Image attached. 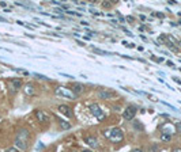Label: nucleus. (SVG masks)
Instances as JSON below:
<instances>
[{
  "instance_id": "1",
  "label": "nucleus",
  "mask_w": 181,
  "mask_h": 152,
  "mask_svg": "<svg viewBox=\"0 0 181 152\" xmlns=\"http://www.w3.org/2000/svg\"><path fill=\"white\" fill-rule=\"evenodd\" d=\"M29 137H30V133H29L27 129H25V128L19 129L18 134L15 137V141H14L15 147L21 151H26L29 147Z\"/></svg>"
},
{
  "instance_id": "2",
  "label": "nucleus",
  "mask_w": 181,
  "mask_h": 152,
  "mask_svg": "<svg viewBox=\"0 0 181 152\" xmlns=\"http://www.w3.org/2000/svg\"><path fill=\"white\" fill-rule=\"evenodd\" d=\"M104 136L110 140L112 143H120L121 140L124 138V133L120 128H112V129H105L104 132Z\"/></svg>"
},
{
  "instance_id": "3",
  "label": "nucleus",
  "mask_w": 181,
  "mask_h": 152,
  "mask_svg": "<svg viewBox=\"0 0 181 152\" xmlns=\"http://www.w3.org/2000/svg\"><path fill=\"white\" fill-rule=\"evenodd\" d=\"M55 94L59 95V97L67 98V99H76V94L71 88H67V87H57L55 90Z\"/></svg>"
},
{
  "instance_id": "4",
  "label": "nucleus",
  "mask_w": 181,
  "mask_h": 152,
  "mask_svg": "<svg viewBox=\"0 0 181 152\" xmlns=\"http://www.w3.org/2000/svg\"><path fill=\"white\" fill-rule=\"evenodd\" d=\"M90 111H91V114L94 115V117H97V120H100V121H102L104 118H105V114H104V111L101 110V107L98 106V105H91L90 106Z\"/></svg>"
},
{
  "instance_id": "5",
  "label": "nucleus",
  "mask_w": 181,
  "mask_h": 152,
  "mask_svg": "<svg viewBox=\"0 0 181 152\" xmlns=\"http://www.w3.org/2000/svg\"><path fill=\"white\" fill-rule=\"evenodd\" d=\"M136 111H138V109L135 107V106H128L125 110H124V113H123V117L125 118V120H134L135 118V115H136Z\"/></svg>"
},
{
  "instance_id": "6",
  "label": "nucleus",
  "mask_w": 181,
  "mask_h": 152,
  "mask_svg": "<svg viewBox=\"0 0 181 152\" xmlns=\"http://www.w3.org/2000/svg\"><path fill=\"white\" fill-rule=\"evenodd\" d=\"M98 98H101V99H110V98H114V97H117V94L114 91H112V90H101V91H98Z\"/></svg>"
},
{
  "instance_id": "7",
  "label": "nucleus",
  "mask_w": 181,
  "mask_h": 152,
  "mask_svg": "<svg viewBox=\"0 0 181 152\" xmlns=\"http://www.w3.org/2000/svg\"><path fill=\"white\" fill-rule=\"evenodd\" d=\"M59 111H60L61 114H64L65 117H68V118H71L72 115H74V113H72V110H71V107L67 106V105H60V106H59Z\"/></svg>"
},
{
  "instance_id": "8",
  "label": "nucleus",
  "mask_w": 181,
  "mask_h": 152,
  "mask_svg": "<svg viewBox=\"0 0 181 152\" xmlns=\"http://www.w3.org/2000/svg\"><path fill=\"white\" fill-rule=\"evenodd\" d=\"M162 133H166L172 136L173 133H176V126H173L172 124H165L162 126Z\"/></svg>"
},
{
  "instance_id": "9",
  "label": "nucleus",
  "mask_w": 181,
  "mask_h": 152,
  "mask_svg": "<svg viewBox=\"0 0 181 152\" xmlns=\"http://www.w3.org/2000/svg\"><path fill=\"white\" fill-rule=\"evenodd\" d=\"M84 143H86L87 145H90L91 148H97V147H98V141H97V138L93 137V136H87V137H84Z\"/></svg>"
},
{
  "instance_id": "10",
  "label": "nucleus",
  "mask_w": 181,
  "mask_h": 152,
  "mask_svg": "<svg viewBox=\"0 0 181 152\" xmlns=\"http://www.w3.org/2000/svg\"><path fill=\"white\" fill-rule=\"evenodd\" d=\"M83 90H84V87H83V84H80V83H75L74 84V87H72V91L75 92V94H82L83 92Z\"/></svg>"
},
{
  "instance_id": "11",
  "label": "nucleus",
  "mask_w": 181,
  "mask_h": 152,
  "mask_svg": "<svg viewBox=\"0 0 181 152\" xmlns=\"http://www.w3.org/2000/svg\"><path fill=\"white\" fill-rule=\"evenodd\" d=\"M23 91H25V94H27V95H33V94H34V87H33V84L29 83V84L25 86Z\"/></svg>"
},
{
  "instance_id": "12",
  "label": "nucleus",
  "mask_w": 181,
  "mask_h": 152,
  "mask_svg": "<svg viewBox=\"0 0 181 152\" xmlns=\"http://www.w3.org/2000/svg\"><path fill=\"white\" fill-rule=\"evenodd\" d=\"M35 115H37V118H38V121H47L48 118H47V115H45V113L42 110H37L35 111Z\"/></svg>"
},
{
  "instance_id": "13",
  "label": "nucleus",
  "mask_w": 181,
  "mask_h": 152,
  "mask_svg": "<svg viewBox=\"0 0 181 152\" xmlns=\"http://www.w3.org/2000/svg\"><path fill=\"white\" fill-rule=\"evenodd\" d=\"M93 52H94V53H97V54H101V56H106V54H110L109 52H106V50H102V49H98V48H93Z\"/></svg>"
},
{
  "instance_id": "14",
  "label": "nucleus",
  "mask_w": 181,
  "mask_h": 152,
  "mask_svg": "<svg viewBox=\"0 0 181 152\" xmlns=\"http://www.w3.org/2000/svg\"><path fill=\"white\" fill-rule=\"evenodd\" d=\"M11 84L14 86V88H21L22 80H19V79H14V80H11Z\"/></svg>"
},
{
  "instance_id": "15",
  "label": "nucleus",
  "mask_w": 181,
  "mask_h": 152,
  "mask_svg": "<svg viewBox=\"0 0 181 152\" xmlns=\"http://www.w3.org/2000/svg\"><path fill=\"white\" fill-rule=\"evenodd\" d=\"M161 140L165 141V143H169V141L172 140V136H170V134H166V133H162L161 134Z\"/></svg>"
},
{
  "instance_id": "16",
  "label": "nucleus",
  "mask_w": 181,
  "mask_h": 152,
  "mask_svg": "<svg viewBox=\"0 0 181 152\" xmlns=\"http://www.w3.org/2000/svg\"><path fill=\"white\" fill-rule=\"evenodd\" d=\"M149 152H159V147L157 144H153L149 147Z\"/></svg>"
},
{
  "instance_id": "17",
  "label": "nucleus",
  "mask_w": 181,
  "mask_h": 152,
  "mask_svg": "<svg viewBox=\"0 0 181 152\" xmlns=\"http://www.w3.org/2000/svg\"><path fill=\"white\" fill-rule=\"evenodd\" d=\"M60 126L63 128V129L67 130V129H70V128H71V125L68 124V122H65V121H60Z\"/></svg>"
},
{
  "instance_id": "18",
  "label": "nucleus",
  "mask_w": 181,
  "mask_h": 152,
  "mask_svg": "<svg viewBox=\"0 0 181 152\" xmlns=\"http://www.w3.org/2000/svg\"><path fill=\"white\" fill-rule=\"evenodd\" d=\"M34 76H35V78H37V79H44V80H47V76H44V75H39V74H34Z\"/></svg>"
},
{
  "instance_id": "19",
  "label": "nucleus",
  "mask_w": 181,
  "mask_h": 152,
  "mask_svg": "<svg viewBox=\"0 0 181 152\" xmlns=\"http://www.w3.org/2000/svg\"><path fill=\"white\" fill-rule=\"evenodd\" d=\"M174 126H176V130H177V132H180V133H181V122H177V124L174 125Z\"/></svg>"
},
{
  "instance_id": "20",
  "label": "nucleus",
  "mask_w": 181,
  "mask_h": 152,
  "mask_svg": "<svg viewBox=\"0 0 181 152\" xmlns=\"http://www.w3.org/2000/svg\"><path fill=\"white\" fill-rule=\"evenodd\" d=\"M67 14H70V15H76V16H82V14H79V12H75V11H67Z\"/></svg>"
},
{
  "instance_id": "21",
  "label": "nucleus",
  "mask_w": 181,
  "mask_h": 152,
  "mask_svg": "<svg viewBox=\"0 0 181 152\" xmlns=\"http://www.w3.org/2000/svg\"><path fill=\"white\" fill-rule=\"evenodd\" d=\"M154 15H155L157 18H161V19H163V18H165V15H163V14H161V12H155Z\"/></svg>"
},
{
  "instance_id": "22",
  "label": "nucleus",
  "mask_w": 181,
  "mask_h": 152,
  "mask_svg": "<svg viewBox=\"0 0 181 152\" xmlns=\"http://www.w3.org/2000/svg\"><path fill=\"white\" fill-rule=\"evenodd\" d=\"M6 152H18V150H16V148H8V150L7 151H6Z\"/></svg>"
},
{
  "instance_id": "23",
  "label": "nucleus",
  "mask_w": 181,
  "mask_h": 152,
  "mask_svg": "<svg viewBox=\"0 0 181 152\" xmlns=\"http://www.w3.org/2000/svg\"><path fill=\"white\" fill-rule=\"evenodd\" d=\"M172 152H181V148L180 147H176V148H173Z\"/></svg>"
},
{
  "instance_id": "24",
  "label": "nucleus",
  "mask_w": 181,
  "mask_h": 152,
  "mask_svg": "<svg viewBox=\"0 0 181 152\" xmlns=\"http://www.w3.org/2000/svg\"><path fill=\"white\" fill-rule=\"evenodd\" d=\"M166 64H167V65H169V67H173V68H174V64H173V62H172V61H166Z\"/></svg>"
},
{
  "instance_id": "25",
  "label": "nucleus",
  "mask_w": 181,
  "mask_h": 152,
  "mask_svg": "<svg viewBox=\"0 0 181 152\" xmlns=\"http://www.w3.org/2000/svg\"><path fill=\"white\" fill-rule=\"evenodd\" d=\"M132 152H143V150H140V148H135V150H132Z\"/></svg>"
},
{
  "instance_id": "26",
  "label": "nucleus",
  "mask_w": 181,
  "mask_h": 152,
  "mask_svg": "<svg viewBox=\"0 0 181 152\" xmlns=\"http://www.w3.org/2000/svg\"><path fill=\"white\" fill-rule=\"evenodd\" d=\"M173 80H174V82H176V83H179V84H181V80H180V79H177V78H173Z\"/></svg>"
},
{
  "instance_id": "27",
  "label": "nucleus",
  "mask_w": 181,
  "mask_h": 152,
  "mask_svg": "<svg viewBox=\"0 0 181 152\" xmlns=\"http://www.w3.org/2000/svg\"><path fill=\"white\" fill-rule=\"evenodd\" d=\"M44 147H45V145L42 144V143H38V145H37V148H38V150H39V148H44Z\"/></svg>"
},
{
  "instance_id": "28",
  "label": "nucleus",
  "mask_w": 181,
  "mask_h": 152,
  "mask_svg": "<svg viewBox=\"0 0 181 152\" xmlns=\"http://www.w3.org/2000/svg\"><path fill=\"white\" fill-rule=\"evenodd\" d=\"M167 3H169V4H176V0H169V2H167Z\"/></svg>"
},
{
  "instance_id": "29",
  "label": "nucleus",
  "mask_w": 181,
  "mask_h": 152,
  "mask_svg": "<svg viewBox=\"0 0 181 152\" xmlns=\"http://www.w3.org/2000/svg\"><path fill=\"white\" fill-rule=\"evenodd\" d=\"M0 6H2V7H6L7 4H6V2H0Z\"/></svg>"
},
{
  "instance_id": "30",
  "label": "nucleus",
  "mask_w": 181,
  "mask_h": 152,
  "mask_svg": "<svg viewBox=\"0 0 181 152\" xmlns=\"http://www.w3.org/2000/svg\"><path fill=\"white\" fill-rule=\"evenodd\" d=\"M63 76H65V78H70V79H72V76L71 75H67V74H61Z\"/></svg>"
},
{
  "instance_id": "31",
  "label": "nucleus",
  "mask_w": 181,
  "mask_h": 152,
  "mask_svg": "<svg viewBox=\"0 0 181 152\" xmlns=\"http://www.w3.org/2000/svg\"><path fill=\"white\" fill-rule=\"evenodd\" d=\"M82 152H93V151H91V150H83Z\"/></svg>"
},
{
  "instance_id": "32",
  "label": "nucleus",
  "mask_w": 181,
  "mask_h": 152,
  "mask_svg": "<svg viewBox=\"0 0 181 152\" xmlns=\"http://www.w3.org/2000/svg\"><path fill=\"white\" fill-rule=\"evenodd\" d=\"M179 23H180V25H181V21H180V22H179Z\"/></svg>"
},
{
  "instance_id": "33",
  "label": "nucleus",
  "mask_w": 181,
  "mask_h": 152,
  "mask_svg": "<svg viewBox=\"0 0 181 152\" xmlns=\"http://www.w3.org/2000/svg\"><path fill=\"white\" fill-rule=\"evenodd\" d=\"M35 152H39V151H35Z\"/></svg>"
}]
</instances>
